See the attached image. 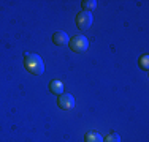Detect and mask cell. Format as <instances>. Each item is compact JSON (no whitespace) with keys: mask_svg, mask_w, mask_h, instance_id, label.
I'll list each match as a JSON object with an SVG mask.
<instances>
[{"mask_svg":"<svg viewBox=\"0 0 149 142\" xmlns=\"http://www.w3.org/2000/svg\"><path fill=\"white\" fill-rule=\"evenodd\" d=\"M57 103H59V108L60 109H65V111L74 108V98H73V95H70V93H62L59 97Z\"/></svg>","mask_w":149,"mask_h":142,"instance_id":"277c9868","label":"cell"},{"mask_svg":"<svg viewBox=\"0 0 149 142\" xmlns=\"http://www.w3.org/2000/svg\"><path fill=\"white\" fill-rule=\"evenodd\" d=\"M24 66H26V70L29 73L37 74V76H41L45 73V63L41 60V57L37 54H26L24 55Z\"/></svg>","mask_w":149,"mask_h":142,"instance_id":"6da1fadb","label":"cell"},{"mask_svg":"<svg viewBox=\"0 0 149 142\" xmlns=\"http://www.w3.org/2000/svg\"><path fill=\"white\" fill-rule=\"evenodd\" d=\"M103 142H120V136L118 133H111L103 139Z\"/></svg>","mask_w":149,"mask_h":142,"instance_id":"9c48e42d","label":"cell"},{"mask_svg":"<svg viewBox=\"0 0 149 142\" xmlns=\"http://www.w3.org/2000/svg\"><path fill=\"white\" fill-rule=\"evenodd\" d=\"M76 26L81 30H87L92 26V13L91 11H83L76 16Z\"/></svg>","mask_w":149,"mask_h":142,"instance_id":"3957f363","label":"cell"},{"mask_svg":"<svg viewBox=\"0 0 149 142\" xmlns=\"http://www.w3.org/2000/svg\"><path fill=\"white\" fill-rule=\"evenodd\" d=\"M148 60H149V57H148V55H143V57H141L140 63H141V68H143V70H148V68H149V65H148Z\"/></svg>","mask_w":149,"mask_h":142,"instance_id":"30bf717a","label":"cell"},{"mask_svg":"<svg viewBox=\"0 0 149 142\" xmlns=\"http://www.w3.org/2000/svg\"><path fill=\"white\" fill-rule=\"evenodd\" d=\"M52 41H54V44L57 46H65L70 43V38L68 35L65 33V32H56L54 35H52Z\"/></svg>","mask_w":149,"mask_h":142,"instance_id":"5b68a950","label":"cell"},{"mask_svg":"<svg viewBox=\"0 0 149 142\" xmlns=\"http://www.w3.org/2000/svg\"><path fill=\"white\" fill-rule=\"evenodd\" d=\"M49 88H51V92H52V93H56V95H62L63 93V84L60 82V81H54V82H51Z\"/></svg>","mask_w":149,"mask_h":142,"instance_id":"8992f818","label":"cell"},{"mask_svg":"<svg viewBox=\"0 0 149 142\" xmlns=\"http://www.w3.org/2000/svg\"><path fill=\"white\" fill-rule=\"evenodd\" d=\"M86 142H103V137L98 133H87L86 134Z\"/></svg>","mask_w":149,"mask_h":142,"instance_id":"52a82bcc","label":"cell"},{"mask_svg":"<svg viewBox=\"0 0 149 142\" xmlns=\"http://www.w3.org/2000/svg\"><path fill=\"white\" fill-rule=\"evenodd\" d=\"M83 6H84V10H86V11H91V10L97 8V2H95V0H84Z\"/></svg>","mask_w":149,"mask_h":142,"instance_id":"ba28073f","label":"cell"},{"mask_svg":"<svg viewBox=\"0 0 149 142\" xmlns=\"http://www.w3.org/2000/svg\"><path fill=\"white\" fill-rule=\"evenodd\" d=\"M70 48L74 52H84L87 48H89V40H87L84 35H76L73 40H70Z\"/></svg>","mask_w":149,"mask_h":142,"instance_id":"7a4b0ae2","label":"cell"}]
</instances>
